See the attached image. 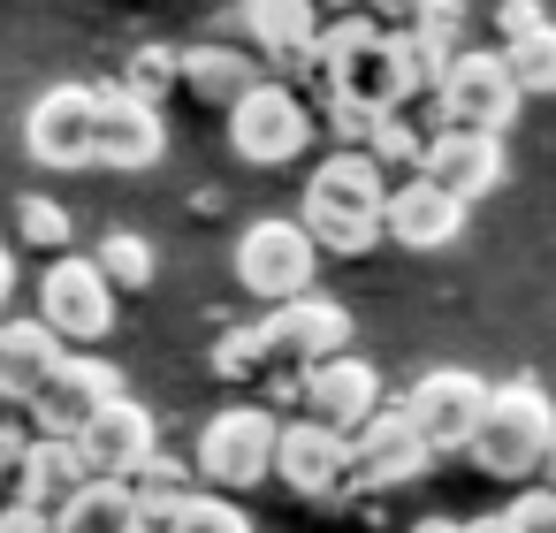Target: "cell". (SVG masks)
I'll list each match as a JSON object with an SVG mask.
<instances>
[{"mask_svg": "<svg viewBox=\"0 0 556 533\" xmlns=\"http://www.w3.org/2000/svg\"><path fill=\"white\" fill-rule=\"evenodd\" d=\"M313 275H320V252L313 237L298 229V214H267L237 237V282L260 297V305H298L313 297Z\"/></svg>", "mask_w": 556, "mask_h": 533, "instance_id": "obj_7", "label": "cell"}, {"mask_svg": "<svg viewBox=\"0 0 556 533\" xmlns=\"http://www.w3.org/2000/svg\"><path fill=\"white\" fill-rule=\"evenodd\" d=\"M168 533H252V510H244V503H229V495H206V487H199Z\"/></svg>", "mask_w": 556, "mask_h": 533, "instance_id": "obj_31", "label": "cell"}, {"mask_svg": "<svg viewBox=\"0 0 556 533\" xmlns=\"http://www.w3.org/2000/svg\"><path fill=\"white\" fill-rule=\"evenodd\" d=\"M123 487H130V503H138V525H146V533H168V525L184 518V503L199 495V487H191V465H176L168 449H153Z\"/></svg>", "mask_w": 556, "mask_h": 533, "instance_id": "obj_24", "label": "cell"}, {"mask_svg": "<svg viewBox=\"0 0 556 533\" xmlns=\"http://www.w3.org/2000/svg\"><path fill=\"white\" fill-rule=\"evenodd\" d=\"M9 297H16V259H9V244H0V313H9Z\"/></svg>", "mask_w": 556, "mask_h": 533, "instance_id": "obj_36", "label": "cell"}, {"mask_svg": "<svg viewBox=\"0 0 556 533\" xmlns=\"http://www.w3.org/2000/svg\"><path fill=\"white\" fill-rule=\"evenodd\" d=\"M92 115L100 92L92 85H47L24 115V145L39 168H92Z\"/></svg>", "mask_w": 556, "mask_h": 533, "instance_id": "obj_14", "label": "cell"}, {"mask_svg": "<svg viewBox=\"0 0 556 533\" xmlns=\"http://www.w3.org/2000/svg\"><path fill=\"white\" fill-rule=\"evenodd\" d=\"M214 373H222V381H260V373H275V366H267V343H260V320H244V328H229V335L214 343Z\"/></svg>", "mask_w": 556, "mask_h": 533, "instance_id": "obj_30", "label": "cell"}, {"mask_svg": "<svg viewBox=\"0 0 556 533\" xmlns=\"http://www.w3.org/2000/svg\"><path fill=\"white\" fill-rule=\"evenodd\" d=\"M518 107H526V92L510 85L503 54H472L465 47L442 69V85H434V130H457V138H503L518 123Z\"/></svg>", "mask_w": 556, "mask_h": 533, "instance_id": "obj_6", "label": "cell"}, {"mask_svg": "<svg viewBox=\"0 0 556 533\" xmlns=\"http://www.w3.org/2000/svg\"><path fill=\"white\" fill-rule=\"evenodd\" d=\"M533 24H548L533 0H503V9H495V31H503V39H518V31H533Z\"/></svg>", "mask_w": 556, "mask_h": 533, "instance_id": "obj_34", "label": "cell"}, {"mask_svg": "<svg viewBox=\"0 0 556 533\" xmlns=\"http://www.w3.org/2000/svg\"><path fill=\"white\" fill-rule=\"evenodd\" d=\"M548 449H556V404H548V389L541 381H503V389H488V419H480V434H472V472H488V480H533V472H548Z\"/></svg>", "mask_w": 556, "mask_h": 533, "instance_id": "obj_3", "label": "cell"}, {"mask_svg": "<svg viewBox=\"0 0 556 533\" xmlns=\"http://www.w3.org/2000/svg\"><path fill=\"white\" fill-rule=\"evenodd\" d=\"M176 62H184V47H138V54L123 62V92L146 100V107H161V100L176 92Z\"/></svg>", "mask_w": 556, "mask_h": 533, "instance_id": "obj_29", "label": "cell"}, {"mask_svg": "<svg viewBox=\"0 0 556 533\" xmlns=\"http://www.w3.org/2000/svg\"><path fill=\"white\" fill-rule=\"evenodd\" d=\"M313 77L336 107H374V115H396L412 100L404 85V47L396 31H381L374 16H336L320 24V54H313Z\"/></svg>", "mask_w": 556, "mask_h": 533, "instance_id": "obj_2", "label": "cell"}, {"mask_svg": "<svg viewBox=\"0 0 556 533\" xmlns=\"http://www.w3.org/2000/svg\"><path fill=\"white\" fill-rule=\"evenodd\" d=\"M419 183H434L442 199L472 206L503 183V138H457V130H427V153H419Z\"/></svg>", "mask_w": 556, "mask_h": 533, "instance_id": "obj_18", "label": "cell"}, {"mask_svg": "<svg viewBox=\"0 0 556 533\" xmlns=\"http://www.w3.org/2000/svg\"><path fill=\"white\" fill-rule=\"evenodd\" d=\"M275 480L298 503H343V495H358L351 487V434H328L313 419H290L282 442H275Z\"/></svg>", "mask_w": 556, "mask_h": 533, "instance_id": "obj_13", "label": "cell"}, {"mask_svg": "<svg viewBox=\"0 0 556 533\" xmlns=\"http://www.w3.org/2000/svg\"><path fill=\"white\" fill-rule=\"evenodd\" d=\"M0 533H54V518H39V510H16V503H0Z\"/></svg>", "mask_w": 556, "mask_h": 533, "instance_id": "obj_35", "label": "cell"}, {"mask_svg": "<svg viewBox=\"0 0 556 533\" xmlns=\"http://www.w3.org/2000/svg\"><path fill=\"white\" fill-rule=\"evenodd\" d=\"M404 419L419 427V442L442 457V449H472L480 419H488V381L465 373V366H427L404 396Z\"/></svg>", "mask_w": 556, "mask_h": 533, "instance_id": "obj_11", "label": "cell"}, {"mask_svg": "<svg viewBox=\"0 0 556 533\" xmlns=\"http://www.w3.org/2000/svg\"><path fill=\"white\" fill-rule=\"evenodd\" d=\"M16 237L31 244V252H70V237H77V214H70V199H47V191H24L16 199Z\"/></svg>", "mask_w": 556, "mask_h": 533, "instance_id": "obj_27", "label": "cell"}, {"mask_svg": "<svg viewBox=\"0 0 556 533\" xmlns=\"http://www.w3.org/2000/svg\"><path fill=\"white\" fill-rule=\"evenodd\" d=\"M92 480V465H85V449L77 442H62V434H39L31 442V457H24V472H16V487L0 495V503H16V510H39V518H54L77 487Z\"/></svg>", "mask_w": 556, "mask_h": 533, "instance_id": "obj_23", "label": "cell"}, {"mask_svg": "<svg viewBox=\"0 0 556 533\" xmlns=\"http://www.w3.org/2000/svg\"><path fill=\"white\" fill-rule=\"evenodd\" d=\"M161 153H168V123H161V107L130 100L123 85L100 92V115H92V168L138 176V168H153Z\"/></svg>", "mask_w": 556, "mask_h": 533, "instance_id": "obj_16", "label": "cell"}, {"mask_svg": "<svg viewBox=\"0 0 556 533\" xmlns=\"http://www.w3.org/2000/svg\"><path fill=\"white\" fill-rule=\"evenodd\" d=\"M39 320L70 343V351H92L115 335V290L100 275V259L85 252H62L47 275H39Z\"/></svg>", "mask_w": 556, "mask_h": 533, "instance_id": "obj_8", "label": "cell"}, {"mask_svg": "<svg viewBox=\"0 0 556 533\" xmlns=\"http://www.w3.org/2000/svg\"><path fill=\"white\" fill-rule=\"evenodd\" d=\"M260 343H267V366L298 381V373H313V366H328V358L351 351V313L313 290V297H298V305H275V313L260 320Z\"/></svg>", "mask_w": 556, "mask_h": 533, "instance_id": "obj_10", "label": "cell"}, {"mask_svg": "<svg viewBox=\"0 0 556 533\" xmlns=\"http://www.w3.org/2000/svg\"><path fill=\"white\" fill-rule=\"evenodd\" d=\"M267 85V69L244 54V47H229V39H199V47H184V62H176V92H191L199 107H244L252 92Z\"/></svg>", "mask_w": 556, "mask_h": 533, "instance_id": "obj_20", "label": "cell"}, {"mask_svg": "<svg viewBox=\"0 0 556 533\" xmlns=\"http://www.w3.org/2000/svg\"><path fill=\"white\" fill-rule=\"evenodd\" d=\"M434 465V449L419 442V427L404 419V404H381L358 434H351V487H404Z\"/></svg>", "mask_w": 556, "mask_h": 533, "instance_id": "obj_17", "label": "cell"}, {"mask_svg": "<svg viewBox=\"0 0 556 533\" xmlns=\"http://www.w3.org/2000/svg\"><path fill=\"white\" fill-rule=\"evenodd\" d=\"M298 404H305L298 419H313V427H328V434H358V427L381 411V373L343 351V358L298 373Z\"/></svg>", "mask_w": 556, "mask_h": 533, "instance_id": "obj_15", "label": "cell"}, {"mask_svg": "<svg viewBox=\"0 0 556 533\" xmlns=\"http://www.w3.org/2000/svg\"><path fill=\"white\" fill-rule=\"evenodd\" d=\"M92 259H100V275H108V290H115V297H123V290H146V282H153V244H146L138 229H108Z\"/></svg>", "mask_w": 556, "mask_h": 533, "instance_id": "obj_28", "label": "cell"}, {"mask_svg": "<svg viewBox=\"0 0 556 533\" xmlns=\"http://www.w3.org/2000/svg\"><path fill=\"white\" fill-rule=\"evenodd\" d=\"M457 229H465V206H457V199H442V191L419 183V176L389 183V214H381V237H389V244H404V252H442V244H457Z\"/></svg>", "mask_w": 556, "mask_h": 533, "instance_id": "obj_22", "label": "cell"}, {"mask_svg": "<svg viewBox=\"0 0 556 533\" xmlns=\"http://www.w3.org/2000/svg\"><path fill=\"white\" fill-rule=\"evenodd\" d=\"M503 518L518 533H556V487H526L518 503H503Z\"/></svg>", "mask_w": 556, "mask_h": 533, "instance_id": "obj_32", "label": "cell"}, {"mask_svg": "<svg viewBox=\"0 0 556 533\" xmlns=\"http://www.w3.org/2000/svg\"><path fill=\"white\" fill-rule=\"evenodd\" d=\"M412 533H465V518H419Z\"/></svg>", "mask_w": 556, "mask_h": 533, "instance_id": "obj_38", "label": "cell"}, {"mask_svg": "<svg viewBox=\"0 0 556 533\" xmlns=\"http://www.w3.org/2000/svg\"><path fill=\"white\" fill-rule=\"evenodd\" d=\"M465 533H518V525H510L503 510H488V518H465Z\"/></svg>", "mask_w": 556, "mask_h": 533, "instance_id": "obj_37", "label": "cell"}, {"mask_svg": "<svg viewBox=\"0 0 556 533\" xmlns=\"http://www.w3.org/2000/svg\"><path fill=\"white\" fill-rule=\"evenodd\" d=\"M222 39L244 47L267 77H313V54H320V16L313 0H237L222 16Z\"/></svg>", "mask_w": 556, "mask_h": 533, "instance_id": "obj_5", "label": "cell"}, {"mask_svg": "<svg viewBox=\"0 0 556 533\" xmlns=\"http://www.w3.org/2000/svg\"><path fill=\"white\" fill-rule=\"evenodd\" d=\"M541 487H556V449H548V472H541Z\"/></svg>", "mask_w": 556, "mask_h": 533, "instance_id": "obj_40", "label": "cell"}, {"mask_svg": "<svg viewBox=\"0 0 556 533\" xmlns=\"http://www.w3.org/2000/svg\"><path fill=\"white\" fill-rule=\"evenodd\" d=\"M275 442H282V419L267 404H229L199 427V487L206 495H252L260 480H275Z\"/></svg>", "mask_w": 556, "mask_h": 533, "instance_id": "obj_4", "label": "cell"}, {"mask_svg": "<svg viewBox=\"0 0 556 533\" xmlns=\"http://www.w3.org/2000/svg\"><path fill=\"white\" fill-rule=\"evenodd\" d=\"M77 449H85L92 480H130V472L161 449V427H153V411H146L138 396H115V404L77 434Z\"/></svg>", "mask_w": 556, "mask_h": 533, "instance_id": "obj_19", "label": "cell"}, {"mask_svg": "<svg viewBox=\"0 0 556 533\" xmlns=\"http://www.w3.org/2000/svg\"><path fill=\"white\" fill-rule=\"evenodd\" d=\"M54 533H138V503H130L123 480H85L54 510Z\"/></svg>", "mask_w": 556, "mask_h": 533, "instance_id": "obj_25", "label": "cell"}, {"mask_svg": "<svg viewBox=\"0 0 556 533\" xmlns=\"http://www.w3.org/2000/svg\"><path fill=\"white\" fill-rule=\"evenodd\" d=\"M138 533H146V525H138Z\"/></svg>", "mask_w": 556, "mask_h": 533, "instance_id": "obj_42", "label": "cell"}, {"mask_svg": "<svg viewBox=\"0 0 556 533\" xmlns=\"http://www.w3.org/2000/svg\"><path fill=\"white\" fill-rule=\"evenodd\" d=\"M305 145H313V115H305L298 85L267 77L244 107H229V153H237V161H252V168H282V161H298Z\"/></svg>", "mask_w": 556, "mask_h": 533, "instance_id": "obj_9", "label": "cell"}, {"mask_svg": "<svg viewBox=\"0 0 556 533\" xmlns=\"http://www.w3.org/2000/svg\"><path fill=\"white\" fill-rule=\"evenodd\" d=\"M503 69L526 100H556V24H533V31L503 39Z\"/></svg>", "mask_w": 556, "mask_h": 533, "instance_id": "obj_26", "label": "cell"}, {"mask_svg": "<svg viewBox=\"0 0 556 533\" xmlns=\"http://www.w3.org/2000/svg\"><path fill=\"white\" fill-rule=\"evenodd\" d=\"M313 9H328V16H351V9H366V0H313Z\"/></svg>", "mask_w": 556, "mask_h": 533, "instance_id": "obj_39", "label": "cell"}, {"mask_svg": "<svg viewBox=\"0 0 556 533\" xmlns=\"http://www.w3.org/2000/svg\"><path fill=\"white\" fill-rule=\"evenodd\" d=\"M214 9H237V0H214Z\"/></svg>", "mask_w": 556, "mask_h": 533, "instance_id": "obj_41", "label": "cell"}, {"mask_svg": "<svg viewBox=\"0 0 556 533\" xmlns=\"http://www.w3.org/2000/svg\"><path fill=\"white\" fill-rule=\"evenodd\" d=\"M434 9H442V0H366V16H374L381 31H419Z\"/></svg>", "mask_w": 556, "mask_h": 533, "instance_id": "obj_33", "label": "cell"}, {"mask_svg": "<svg viewBox=\"0 0 556 533\" xmlns=\"http://www.w3.org/2000/svg\"><path fill=\"white\" fill-rule=\"evenodd\" d=\"M381 214H389V176L366 153H328L298 199V229L313 237L320 259H358L381 244Z\"/></svg>", "mask_w": 556, "mask_h": 533, "instance_id": "obj_1", "label": "cell"}, {"mask_svg": "<svg viewBox=\"0 0 556 533\" xmlns=\"http://www.w3.org/2000/svg\"><path fill=\"white\" fill-rule=\"evenodd\" d=\"M115 396H130V389H123V366H108L100 351H70L62 373L31 396V434H62V442H77Z\"/></svg>", "mask_w": 556, "mask_h": 533, "instance_id": "obj_12", "label": "cell"}, {"mask_svg": "<svg viewBox=\"0 0 556 533\" xmlns=\"http://www.w3.org/2000/svg\"><path fill=\"white\" fill-rule=\"evenodd\" d=\"M70 343L47 328V320H0V404L31 411V396L62 373Z\"/></svg>", "mask_w": 556, "mask_h": 533, "instance_id": "obj_21", "label": "cell"}]
</instances>
